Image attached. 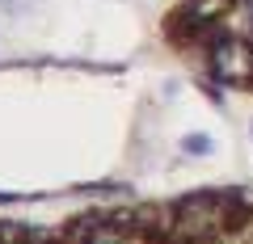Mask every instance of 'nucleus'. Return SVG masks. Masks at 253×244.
<instances>
[{"instance_id":"f257e3e1","label":"nucleus","mask_w":253,"mask_h":244,"mask_svg":"<svg viewBox=\"0 0 253 244\" xmlns=\"http://www.w3.org/2000/svg\"><path fill=\"white\" fill-rule=\"evenodd\" d=\"M215 72H224V76H249L253 72V51L241 46V42L215 46Z\"/></svg>"},{"instance_id":"f03ea898","label":"nucleus","mask_w":253,"mask_h":244,"mask_svg":"<svg viewBox=\"0 0 253 244\" xmlns=\"http://www.w3.org/2000/svg\"><path fill=\"white\" fill-rule=\"evenodd\" d=\"M190 152H207V135H190Z\"/></svg>"}]
</instances>
